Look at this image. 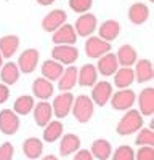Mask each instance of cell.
Listing matches in <instances>:
<instances>
[{
    "instance_id": "1",
    "label": "cell",
    "mask_w": 154,
    "mask_h": 160,
    "mask_svg": "<svg viewBox=\"0 0 154 160\" xmlns=\"http://www.w3.org/2000/svg\"><path fill=\"white\" fill-rule=\"evenodd\" d=\"M140 128H143V115L138 112V109L125 111L124 117L117 123V133L121 136H128L132 133H136Z\"/></svg>"
},
{
    "instance_id": "2",
    "label": "cell",
    "mask_w": 154,
    "mask_h": 160,
    "mask_svg": "<svg viewBox=\"0 0 154 160\" xmlns=\"http://www.w3.org/2000/svg\"><path fill=\"white\" fill-rule=\"evenodd\" d=\"M93 109H95V104H93L92 98L87 95H79L77 98H74L72 108H71L74 118L79 123H87L93 115Z\"/></svg>"
},
{
    "instance_id": "3",
    "label": "cell",
    "mask_w": 154,
    "mask_h": 160,
    "mask_svg": "<svg viewBox=\"0 0 154 160\" xmlns=\"http://www.w3.org/2000/svg\"><path fill=\"white\" fill-rule=\"evenodd\" d=\"M109 101H111L112 109H116V111H128V109H132L133 102L136 101V95L130 88H122L117 93H112Z\"/></svg>"
},
{
    "instance_id": "4",
    "label": "cell",
    "mask_w": 154,
    "mask_h": 160,
    "mask_svg": "<svg viewBox=\"0 0 154 160\" xmlns=\"http://www.w3.org/2000/svg\"><path fill=\"white\" fill-rule=\"evenodd\" d=\"M51 56H53L51 59L58 61L63 66H72L79 58V50L74 45H55L51 50Z\"/></svg>"
},
{
    "instance_id": "5",
    "label": "cell",
    "mask_w": 154,
    "mask_h": 160,
    "mask_svg": "<svg viewBox=\"0 0 154 160\" xmlns=\"http://www.w3.org/2000/svg\"><path fill=\"white\" fill-rule=\"evenodd\" d=\"M111 51V43L109 42H105L103 38L100 37H93L90 35L87 37V42H85V55L92 59H98L101 58L103 55Z\"/></svg>"
},
{
    "instance_id": "6",
    "label": "cell",
    "mask_w": 154,
    "mask_h": 160,
    "mask_svg": "<svg viewBox=\"0 0 154 160\" xmlns=\"http://www.w3.org/2000/svg\"><path fill=\"white\" fill-rule=\"evenodd\" d=\"M21 120L19 115L13 109H2L0 111V131L3 135H15L19 130Z\"/></svg>"
},
{
    "instance_id": "7",
    "label": "cell",
    "mask_w": 154,
    "mask_h": 160,
    "mask_svg": "<svg viewBox=\"0 0 154 160\" xmlns=\"http://www.w3.org/2000/svg\"><path fill=\"white\" fill-rule=\"evenodd\" d=\"M98 26V19L95 15H92V13H84V15H80L79 18H77L75 24H74V31L75 34L79 37H90L95 29Z\"/></svg>"
},
{
    "instance_id": "8",
    "label": "cell",
    "mask_w": 154,
    "mask_h": 160,
    "mask_svg": "<svg viewBox=\"0 0 154 160\" xmlns=\"http://www.w3.org/2000/svg\"><path fill=\"white\" fill-rule=\"evenodd\" d=\"M72 102H74V95L69 91H63L59 93L58 96H55L53 104H51V111L58 118H64L68 117V114L71 112L72 108Z\"/></svg>"
},
{
    "instance_id": "9",
    "label": "cell",
    "mask_w": 154,
    "mask_h": 160,
    "mask_svg": "<svg viewBox=\"0 0 154 160\" xmlns=\"http://www.w3.org/2000/svg\"><path fill=\"white\" fill-rule=\"evenodd\" d=\"M18 69L19 72H24V74H32L38 64V51L35 48H28L24 50L19 58H18Z\"/></svg>"
},
{
    "instance_id": "10",
    "label": "cell",
    "mask_w": 154,
    "mask_h": 160,
    "mask_svg": "<svg viewBox=\"0 0 154 160\" xmlns=\"http://www.w3.org/2000/svg\"><path fill=\"white\" fill-rule=\"evenodd\" d=\"M66 18H68V15H66V11L64 10H53V11H50V13H47V16L42 19V29L45 31V32H51L53 34L56 29H59L61 26L66 22Z\"/></svg>"
},
{
    "instance_id": "11",
    "label": "cell",
    "mask_w": 154,
    "mask_h": 160,
    "mask_svg": "<svg viewBox=\"0 0 154 160\" xmlns=\"http://www.w3.org/2000/svg\"><path fill=\"white\" fill-rule=\"evenodd\" d=\"M112 93V85L106 80H101V82H96L92 88V101L96 106H105L111 99Z\"/></svg>"
},
{
    "instance_id": "12",
    "label": "cell",
    "mask_w": 154,
    "mask_h": 160,
    "mask_svg": "<svg viewBox=\"0 0 154 160\" xmlns=\"http://www.w3.org/2000/svg\"><path fill=\"white\" fill-rule=\"evenodd\" d=\"M138 112L145 117L154 114V88L148 87L138 95Z\"/></svg>"
},
{
    "instance_id": "13",
    "label": "cell",
    "mask_w": 154,
    "mask_h": 160,
    "mask_svg": "<svg viewBox=\"0 0 154 160\" xmlns=\"http://www.w3.org/2000/svg\"><path fill=\"white\" fill-rule=\"evenodd\" d=\"M77 40V34L74 31V26L64 22L59 29L53 32V43L55 45H74Z\"/></svg>"
},
{
    "instance_id": "14",
    "label": "cell",
    "mask_w": 154,
    "mask_h": 160,
    "mask_svg": "<svg viewBox=\"0 0 154 160\" xmlns=\"http://www.w3.org/2000/svg\"><path fill=\"white\" fill-rule=\"evenodd\" d=\"M117 58H116V55H112V53H106V55H103L101 58H98V64L95 66L98 74L105 75V77H109V75H114L116 71H117Z\"/></svg>"
},
{
    "instance_id": "15",
    "label": "cell",
    "mask_w": 154,
    "mask_h": 160,
    "mask_svg": "<svg viewBox=\"0 0 154 160\" xmlns=\"http://www.w3.org/2000/svg\"><path fill=\"white\" fill-rule=\"evenodd\" d=\"M98 32H100V38H103L105 42H112L121 34V24L114 19H106L100 24Z\"/></svg>"
},
{
    "instance_id": "16",
    "label": "cell",
    "mask_w": 154,
    "mask_h": 160,
    "mask_svg": "<svg viewBox=\"0 0 154 160\" xmlns=\"http://www.w3.org/2000/svg\"><path fill=\"white\" fill-rule=\"evenodd\" d=\"M135 80L140 83L151 82L154 77V69H152V62L149 59H140L135 62Z\"/></svg>"
},
{
    "instance_id": "17",
    "label": "cell",
    "mask_w": 154,
    "mask_h": 160,
    "mask_svg": "<svg viewBox=\"0 0 154 160\" xmlns=\"http://www.w3.org/2000/svg\"><path fill=\"white\" fill-rule=\"evenodd\" d=\"M32 93H34V96L38 98L40 101H47L48 98L53 96V83H51L50 80L44 78V77H38L32 83Z\"/></svg>"
},
{
    "instance_id": "18",
    "label": "cell",
    "mask_w": 154,
    "mask_h": 160,
    "mask_svg": "<svg viewBox=\"0 0 154 160\" xmlns=\"http://www.w3.org/2000/svg\"><path fill=\"white\" fill-rule=\"evenodd\" d=\"M98 80V71L93 64H84L77 72V83L80 87H93Z\"/></svg>"
},
{
    "instance_id": "19",
    "label": "cell",
    "mask_w": 154,
    "mask_h": 160,
    "mask_svg": "<svg viewBox=\"0 0 154 160\" xmlns=\"http://www.w3.org/2000/svg\"><path fill=\"white\" fill-rule=\"evenodd\" d=\"M80 148V138L74 135V133H66V135L61 136V141H59V154L63 157L66 155H71L74 152H77Z\"/></svg>"
},
{
    "instance_id": "20",
    "label": "cell",
    "mask_w": 154,
    "mask_h": 160,
    "mask_svg": "<svg viewBox=\"0 0 154 160\" xmlns=\"http://www.w3.org/2000/svg\"><path fill=\"white\" fill-rule=\"evenodd\" d=\"M32 111H34V120L38 127H45L51 120V115H53L51 104L47 101H40L38 104H35Z\"/></svg>"
},
{
    "instance_id": "21",
    "label": "cell",
    "mask_w": 154,
    "mask_h": 160,
    "mask_svg": "<svg viewBox=\"0 0 154 160\" xmlns=\"http://www.w3.org/2000/svg\"><path fill=\"white\" fill-rule=\"evenodd\" d=\"M77 72H79V69L74 66H69L64 69L61 77L58 78V88L61 91H71L77 85Z\"/></svg>"
},
{
    "instance_id": "22",
    "label": "cell",
    "mask_w": 154,
    "mask_h": 160,
    "mask_svg": "<svg viewBox=\"0 0 154 160\" xmlns=\"http://www.w3.org/2000/svg\"><path fill=\"white\" fill-rule=\"evenodd\" d=\"M148 18H149V7L148 5L140 3V2L130 5V8H128V19L133 24L140 26V24L146 22Z\"/></svg>"
},
{
    "instance_id": "23",
    "label": "cell",
    "mask_w": 154,
    "mask_h": 160,
    "mask_svg": "<svg viewBox=\"0 0 154 160\" xmlns=\"http://www.w3.org/2000/svg\"><path fill=\"white\" fill-rule=\"evenodd\" d=\"M19 69H18V64H15L13 61L5 62L2 68H0V80L2 83L5 85H15L19 78Z\"/></svg>"
},
{
    "instance_id": "24",
    "label": "cell",
    "mask_w": 154,
    "mask_h": 160,
    "mask_svg": "<svg viewBox=\"0 0 154 160\" xmlns=\"http://www.w3.org/2000/svg\"><path fill=\"white\" fill-rule=\"evenodd\" d=\"M19 47V37L18 35H3L0 37V55L2 58H11L16 53Z\"/></svg>"
},
{
    "instance_id": "25",
    "label": "cell",
    "mask_w": 154,
    "mask_h": 160,
    "mask_svg": "<svg viewBox=\"0 0 154 160\" xmlns=\"http://www.w3.org/2000/svg\"><path fill=\"white\" fill-rule=\"evenodd\" d=\"M117 62L122 66V68H132V66L138 61V55H136V50L130 45H122L119 50H117Z\"/></svg>"
},
{
    "instance_id": "26",
    "label": "cell",
    "mask_w": 154,
    "mask_h": 160,
    "mask_svg": "<svg viewBox=\"0 0 154 160\" xmlns=\"http://www.w3.org/2000/svg\"><path fill=\"white\" fill-rule=\"evenodd\" d=\"M42 75H44V78H47V80H58L59 77H61V74H63V71H64V68H63V64H59L58 61H55V59H47V61H44L42 62Z\"/></svg>"
},
{
    "instance_id": "27",
    "label": "cell",
    "mask_w": 154,
    "mask_h": 160,
    "mask_svg": "<svg viewBox=\"0 0 154 160\" xmlns=\"http://www.w3.org/2000/svg\"><path fill=\"white\" fill-rule=\"evenodd\" d=\"M135 82V74L132 68H121L116 71L114 74V85L119 90L122 88H128L132 83Z\"/></svg>"
},
{
    "instance_id": "28",
    "label": "cell",
    "mask_w": 154,
    "mask_h": 160,
    "mask_svg": "<svg viewBox=\"0 0 154 160\" xmlns=\"http://www.w3.org/2000/svg\"><path fill=\"white\" fill-rule=\"evenodd\" d=\"M23 152L28 158H38L44 152V142L38 138H28L23 142Z\"/></svg>"
},
{
    "instance_id": "29",
    "label": "cell",
    "mask_w": 154,
    "mask_h": 160,
    "mask_svg": "<svg viewBox=\"0 0 154 160\" xmlns=\"http://www.w3.org/2000/svg\"><path fill=\"white\" fill-rule=\"evenodd\" d=\"M64 127L59 120H50V122L44 127V141L47 142H55L63 136Z\"/></svg>"
},
{
    "instance_id": "30",
    "label": "cell",
    "mask_w": 154,
    "mask_h": 160,
    "mask_svg": "<svg viewBox=\"0 0 154 160\" xmlns=\"http://www.w3.org/2000/svg\"><path fill=\"white\" fill-rule=\"evenodd\" d=\"M92 155L96 157L98 160H108L112 154V148H111V142L106 141V139H95L93 144H92Z\"/></svg>"
},
{
    "instance_id": "31",
    "label": "cell",
    "mask_w": 154,
    "mask_h": 160,
    "mask_svg": "<svg viewBox=\"0 0 154 160\" xmlns=\"http://www.w3.org/2000/svg\"><path fill=\"white\" fill-rule=\"evenodd\" d=\"M34 96H29V95H23L19 98H16L15 104H13V111H15L18 115H28L29 112H32L34 109Z\"/></svg>"
},
{
    "instance_id": "32",
    "label": "cell",
    "mask_w": 154,
    "mask_h": 160,
    "mask_svg": "<svg viewBox=\"0 0 154 160\" xmlns=\"http://www.w3.org/2000/svg\"><path fill=\"white\" fill-rule=\"evenodd\" d=\"M135 144L138 146H154V133L152 128H140L135 138Z\"/></svg>"
},
{
    "instance_id": "33",
    "label": "cell",
    "mask_w": 154,
    "mask_h": 160,
    "mask_svg": "<svg viewBox=\"0 0 154 160\" xmlns=\"http://www.w3.org/2000/svg\"><path fill=\"white\" fill-rule=\"evenodd\" d=\"M111 155L112 160H135V151L130 146H119Z\"/></svg>"
},
{
    "instance_id": "34",
    "label": "cell",
    "mask_w": 154,
    "mask_h": 160,
    "mask_svg": "<svg viewBox=\"0 0 154 160\" xmlns=\"http://www.w3.org/2000/svg\"><path fill=\"white\" fill-rule=\"evenodd\" d=\"M93 5V0H69V8L75 13H88V10L92 8Z\"/></svg>"
},
{
    "instance_id": "35",
    "label": "cell",
    "mask_w": 154,
    "mask_h": 160,
    "mask_svg": "<svg viewBox=\"0 0 154 160\" xmlns=\"http://www.w3.org/2000/svg\"><path fill=\"white\" fill-rule=\"evenodd\" d=\"M135 160H154V148L152 146H140L135 154Z\"/></svg>"
},
{
    "instance_id": "36",
    "label": "cell",
    "mask_w": 154,
    "mask_h": 160,
    "mask_svg": "<svg viewBox=\"0 0 154 160\" xmlns=\"http://www.w3.org/2000/svg\"><path fill=\"white\" fill-rule=\"evenodd\" d=\"M13 144L11 142H3L0 146V160H13Z\"/></svg>"
},
{
    "instance_id": "37",
    "label": "cell",
    "mask_w": 154,
    "mask_h": 160,
    "mask_svg": "<svg viewBox=\"0 0 154 160\" xmlns=\"http://www.w3.org/2000/svg\"><path fill=\"white\" fill-rule=\"evenodd\" d=\"M74 160H93V155H92V152L87 151V149H80V151L75 152Z\"/></svg>"
},
{
    "instance_id": "38",
    "label": "cell",
    "mask_w": 154,
    "mask_h": 160,
    "mask_svg": "<svg viewBox=\"0 0 154 160\" xmlns=\"http://www.w3.org/2000/svg\"><path fill=\"white\" fill-rule=\"evenodd\" d=\"M10 98V90H8V85L5 83H0V104L7 102Z\"/></svg>"
},
{
    "instance_id": "39",
    "label": "cell",
    "mask_w": 154,
    "mask_h": 160,
    "mask_svg": "<svg viewBox=\"0 0 154 160\" xmlns=\"http://www.w3.org/2000/svg\"><path fill=\"white\" fill-rule=\"evenodd\" d=\"M53 2H55V0H37V3H38V5H44V7H47V5H51Z\"/></svg>"
},
{
    "instance_id": "40",
    "label": "cell",
    "mask_w": 154,
    "mask_h": 160,
    "mask_svg": "<svg viewBox=\"0 0 154 160\" xmlns=\"http://www.w3.org/2000/svg\"><path fill=\"white\" fill-rule=\"evenodd\" d=\"M42 160H58V157H55V155H47V157H44Z\"/></svg>"
},
{
    "instance_id": "41",
    "label": "cell",
    "mask_w": 154,
    "mask_h": 160,
    "mask_svg": "<svg viewBox=\"0 0 154 160\" xmlns=\"http://www.w3.org/2000/svg\"><path fill=\"white\" fill-rule=\"evenodd\" d=\"M2 62H3V58H2V55H0V68H2V66H3Z\"/></svg>"
},
{
    "instance_id": "42",
    "label": "cell",
    "mask_w": 154,
    "mask_h": 160,
    "mask_svg": "<svg viewBox=\"0 0 154 160\" xmlns=\"http://www.w3.org/2000/svg\"><path fill=\"white\" fill-rule=\"evenodd\" d=\"M148 2H152V0H148Z\"/></svg>"
}]
</instances>
